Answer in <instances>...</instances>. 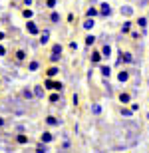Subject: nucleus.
<instances>
[{
    "label": "nucleus",
    "instance_id": "9",
    "mask_svg": "<svg viewBox=\"0 0 149 153\" xmlns=\"http://www.w3.org/2000/svg\"><path fill=\"white\" fill-rule=\"evenodd\" d=\"M131 28H133V22L131 20H129V18H127V20H123V24H121V34L125 36V34H129V32H131Z\"/></svg>",
    "mask_w": 149,
    "mask_h": 153
},
{
    "label": "nucleus",
    "instance_id": "44",
    "mask_svg": "<svg viewBox=\"0 0 149 153\" xmlns=\"http://www.w3.org/2000/svg\"><path fill=\"white\" fill-rule=\"evenodd\" d=\"M145 117H147V121H149V114H147V115H145Z\"/></svg>",
    "mask_w": 149,
    "mask_h": 153
},
{
    "label": "nucleus",
    "instance_id": "43",
    "mask_svg": "<svg viewBox=\"0 0 149 153\" xmlns=\"http://www.w3.org/2000/svg\"><path fill=\"white\" fill-rule=\"evenodd\" d=\"M147 90H149V78H147Z\"/></svg>",
    "mask_w": 149,
    "mask_h": 153
},
{
    "label": "nucleus",
    "instance_id": "29",
    "mask_svg": "<svg viewBox=\"0 0 149 153\" xmlns=\"http://www.w3.org/2000/svg\"><path fill=\"white\" fill-rule=\"evenodd\" d=\"M96 40H98V38H96L93 34H87L86 36V46H87V48H92V46L96 44Z\"/></svg>",
    "mask_w": 149,
    "mask_h": 153
},
{
    "label": "nucleus",
    "instance_id": "7",
    "mask_svg": "<svg viewBox=\"0 0 149 153\" xmlns=\"http://www.w3.org/2000/svg\"><path fill=\"white\" fill-rule=\"evenodd\" d=\"M48 42H50V30H44V32H40V34H38V44H40V46H46Z\"/></svg>",
    "mask_w": 149,
    "mask_h": 153
},
{
    "label": "nucleus",
    "instance_id": "18",
    "mask_svg": "<svg viewBox=\"0 0 149 153\" xmlns=\"http://www.w3.org/2000/svg\"><path fill=\"white\" fill-rule=\"evenodd\" d=\"M111 52H113V50H111V46H109V44H103L102 46V56H103V60H109V58H111Z\"/></svg>",
    "mask_w": 149,
    "mask_h": 153
},
{
    "label": "nucleus",
    "instance_id": "25",
    "mask_svg": "<svg viewBox=\"0 0 149 153\" xmlns=\"http://www.w3.org/2000/svg\"><path fill=\"white\" fill-rule=\"evenodd\" d=\"M22 16L26 18V20H32V18H34V10H32L30 6H26V8L22 10Z\"/></svg>",
    "mask_w": 149,
    "mask_h": 153
},
{
    "label": "nucleus",
    "instance_id": "39",
    "mask_svg": "<svg viewBox=\"0 0 149 153\" xmlns=\"http://www.w3.org/2000/svg\"><path fill=\"white\" fill-rule=\"evenodd\" d=\"M72 102H74V105H78V102H80V97H78V96L74 94V97H72Z\"/></svg>",
    "mask_w": 149,
    "mask_h": 153
},
{
    "label": "nucleus",
    "instance_id": "17",
    "mask_svg": "<svg viewBox=\"0 0 149 153\" xmlns=\"http://www.w3.org/2000/svg\"><path fill=\"white\" fill-rule=\"evenodd\" d=\"M58 74H60V68H58L56 64H52L50 68H48V70H46V76H48V78H56V76H58Z\"/></svg>",
    "mask_w": 149,
    "mask_h": 153
},
{
    "label": "nucleus",
    "instance_id": "4",
    "mask_svg": "<svg viewBox=\"0 0 149 153\" xmlns=\"http://www.w3.org/2000/svg\"><path fill=\"white\" fill-rule=\"evenodd\" d=\"M131 79V70H121V72H117V82L119 84H127Z\"/></svg>",
    "mask_w": 149,
    "mask_h": 153
},
{
    "label": "nucleus",
    "instance_id": "33",
    "mask_svg": "<svg viewBox=\"0 0 149 153\" xmlns=\"http://www.w3.org/2000/svg\"><path fill=\"white\" fill-rule=\"evenodd\" d=\"M60 60H62V56H60V54H50V62L52 64H58Z\"/></svg>",
    "mask_w": 149,
    "mask_h": 153
},
{
    "label": "nucleus",
    "instance_id": "6",
    "mask_svg": "<svg viewBox=\"0 0 149 153\" xmlns=\"http://www.w3.org/2000/svg\"><path fill=\"white\" fill-rule=\"evenodd\" d=\"M102 60H103L102 50H93L92 56H90V62H92V66H99V62H102Z\"/></svg>",
    "mask_w": 149,
    "mask_h": 153
},
{
    "label": "nucleus",
    "instance_id": "38",
    "mask_svg": "<svg viewBox=\"0 0 149 153\" xmlns=\"http://www.w3.org/2000/svg\"><path fill=\"white\" fill-rule=\"evenodd\" d=\"M22 2H24V6H32L34 4V0H22Z\"/></svg>",
    "mask_w": 149,
    "mask_h": 153
},
{
    "label": "nucleus",
    "instance_id": "28",
    "mask_svg": "<svg viewBox=\"0 0 149 153\" xmlns=\"http://www.w3.org/2000/svg\"><path fill=\"white\" fill-rule=\"evenodd\" d=\"M62 52H64V46L58 42V44L52 46V52H50V54H60V56H62Z\"/></svg>",
    "mask_w": 149,
    "mask_h": 153
},
{
    "label": "nucleus",
    "instance_id": "41",
    "mask_svg": "<svg viewBox=\"0 0 149 153\" xmlns=\"http://www.w3.org/2000/svg\"><path fill=\"white\" fill-rule=\"evenodd\" d=\"M4 125H6V119H4V117H0V129H2Z\"/></svg>",
    "mask_w": 149,
    "mask_h": 153
},
{
    "label": "nucleus",
    "instance_id": "22",
    "mask_svg": "<svg viewBox=\"0 0 149 153\" xmlns=\"http://www.w3.org/2000/svg\"><path fill=\"white\" fill-rule=\"evenodd\" d=\"M40 70V62L38 60H30L28 62V72H38Z\"/></svg>",
    "mask_w": 149,
    "mask_h": 153
},
{
    "label": "nucleus",
    "instance_id": "14",
    "mask_svg": "<svg viewBox=\"0 0 149 153\" xmlns=\"http://www.w3.org/2000/svg\"><path fill=\"white\" fill-rule=\"evenodd\" d=\"M93 26H96V18H87L86 16V20H84V24H82V28L90 32V30H93Z\"/></svg>",
    "mask_w": 149,
    "mask_h": 153
},
{
    "label": "nucleus",
    "instance_id": "1",
    "mask_svg": "<svg viewBox=\"0 0 149 153\" xmlns=\"http://www.w3.org/2000/svg\"><path fill=\"white\" fill-rule=\"evenodd\" d=\"M111 14H113V10H111V4H109V2H99V16L109 18Z\"/></svg>",
    "mask_w": 149,
    "mask_h": 153
},
{
    "label": "nucleus",
    "instance_id": "24",
    "mask_svg": "<svg viewBox=\"0 0 149 153\" xmlns=\"http://www.w3.org/2000/svg\"><path fill=\"white\" fill-rule=\"evenodd\" d=\"M48 151H50V147H48V143L40 141L38 145H36V153H48Z\"/></svg>",
    "mask_w": 149,
    "mask_h": 153
},
{
    "label": "nucleus",
    "instance_id": "48",
    "mask_svg": "<svg viewBox=\"0 0 149 153\" xmlns=\"http://www.w3.org/2000/svg\"><path fill=\"white\" fill-rule=\"evenodd\" d=\"M147 129H149V127H147Z\"/></svg>",
    "mask_w": 149,
    "mask_h": 153
},
{
    "label": "nucleus",
    "instance_id": "47",
    "mask_svg": "<svg viewBox=\"0 0 149 153\" xmlns=\"http://www.w3.org/2000/svg\"><path fill=\"white\" fill-rule=\"evenodd\" d=\"M147 103H149V100H147Z\"/></svg>",
    "mask_w": 149,
    "mask_h": 153
},
{
    "label": "nucleus",
    "instance_id": "5",
    "mask_svg": "<svg viewBox=\"0 0 149 153\" xmlns=\"http://www.w3.org/2000/svg\"><path fill=\"white\" fill-rule=\"evenodd\" d=\"M26 32L32 34V36H38L40 34V28H38V24H36L34 20H28V22H26Z\"/></svg>",
    "mask_w": 149,
    "mask_h": 153
},
{
    "label": "nucleus",
    "instance_id": "2",
    "mask_svg": "<svg viewBox=\"0 0 149 153\" xmlns=\"http://www.w3.org/2000/svg\"><path fill=\"white\" fill-rule=\"evenodd\" d=\"M44 85H46L48 90H54V91H64V84H62V82H52V78H48L46 82H44Z\"/></svg>",
    "mask_w": 149,
    "mask_h": 153
},
{
    "label": "nucleus",
    "instance_id": "46",
    "mask_svg": "<svg viewBox=\"0 0 149 153\" xmlns=\"http://www.w3.org/2000/svg\"><path fill=\"white\" fill-rule=\"evenodd\" d=\"M0 85H2V79H0Z\"/></svg>",
    "mask_w": 149,
    "mask_h": 153
},
{
    "label": "nucleus",
    "instance_id": "10",
    "mask_svg": "<svg viewBox=\"0 0 149 153\" xmlns=\"http://www.w3.org/2000/svg\"><path fill=\"white\" fill-rule=\"evenodd\" d=\"M119 114H121V117H127V119H131L133 115H135V111H133L131 108H127V105H121Z\"/></svg>",
    "mask_w": 149,
    "mask_h": 153
},
{
    "label": "nucleus",
    "instance_id": "20",
    "mask_svg": "<svg viewBox=\"0 0 149 153\" xmlns=\"http://www.w3.org/2000/svg\"><path fill=\"white\" fill-rule=\"evenodd\" d=\"M40 141H44V143H52V141H54V133H52V131H44V133L40 135Z\"/></svg>",
    "mask_w": 149,
    "mask_h": 153
},
{
    "label": "nucleus",
    "instance_id": "42",
    "mask_svg": "<svg viewBox=\"0 0 149 153\" xmlns=\"http://www.w3.org/2000/svg\"><path fill=\"white\" fill-rule=\"evenodd\" d=\"M98 2H99V0H92V4H98Z\"/></svg>",
    "mask_w": 149,
    "mask_h": 153
},
{
    "label": "nucleus",
    "instance_id": "19",
    "mask_svg": "<svg viewBox=\"0 0 149 153\" xmlns=\"http://www.w3.org/2000/svg\"><path fill=\"white\" fill-rule=\"evenodd\" d=\"M135 24H137V28L145 30V28H147V24H149V16H139V18H137V22H135Z\"/></svg>",
    "mask_w": 149,
    "mask_h": 153
},
{
    "label": "nucleus",
    "instance_id": "34",
    "mask_svg": "<svg viewBox=\"0 0 149 153\" xmlns=\"http://www.w3.org/2000/svg\"><path fill=\"white\" fill-rule=\"evenodd\" d=\"M70 147H72V143H70V139H64V143H62V147H60V149H62V151H68Z\"/></svg>",
    "mask_w": 149,
    "mask_h": 153
},
{
    "label": "nucleus",
    "instance_id": "30",
    "mask_svg": "<svg viewBox=\"0 0 149 153\" xmlns=\"http://www.w3.org/2000/svg\"><path fill=\"white\" fill-rule=\"evenodd\" d=\"M44 6H46L48 10H54V8L58 6V0H46V2H44Z\"/></svg>",
    "mask_w": 149,
    "mask_h": 153
},
{
    "label": "nucleus",
    "instance_id": "13",
    "mask_svg": "<svg viewBox=\"0 0 149 153\" xmlns=\"http://www.w3.org/2000/svg\"><path fill=\"white\" fill-rule=\"evenodd\" d=\"M26 58H28L26 50H16V52H14V60H16V64H22Z\"/></svg>",
    "mask_w": 149,
    "mask_h": 153
},
{
    "label": "nucleus",
    "instance_id": "3",
    "mask_svg": "<svg viewBox=\"0 0 149 153\" xmlns=\"http://www.w3.org/2000/svg\"><path fill=\"white\" fill-rule=\"evenodd\" d=\"M117 100H119L121 105H129V103L133 102V94H129V91H121L119 96H117Z\"/></svg>",
    "mask_w": 149,
    "mask_h": 153
},
{
    "label": "nucleus",
    "instance_id": "23",
    "mask_svg": "<svg viewBox=\"0 0 149 153\" xmlns=\"http://www.w3.org/2000/svg\"><path fill=\"white\" fill-rule=\"evenodd\" d=\"M99 74H102L103 78H109V76H111V68L105 66V64H102V66H99Z\"/></svg>",
    "mask_w": 149,
    "mask_h": 153
},
{
    "label": "nucleus",
    "instance_id": "35",
    "mask_svg": "<svg viewBox=\"0 0 149 153\" xmlns=\"http://www.w3.org/2000/svg\"><path fill=\"white\" fill-rule=\"evenodd\" d=\"M129 36H131V40H139V38H141V34H139L137 30H131V32H129Z\"/></svg>",
    "mask_w": 149,
    "mask_h": 153
},
{
    "label": "nucleus",
    "instance_id": "8",
    "mask_svg": "<svg viewBox=\"0 0 149 153\" xmlns=\"http://www.w3.org/2000/svg\"><path fill=\"white\" fill-rule=\"evenodd\" d=\"M46 125L48 127H60V125H62V119L54 117V115H48L46 117Z\"/></svg>",
    "mask_w": 149,
    "mask_h": 153
},
{
    "label": "nucleus",
    "instance_id": "21",
    "mask_svg": "<svg viewBox=\"0 0 149 153\" xmlns=\"http://www.w3.org/2000/svg\"><path fill=\"white\" fill-rule=\"evenodd\" d=\"M103 88H105V94H107V97H113L115 91H113V85L109 84L107 79H103Z\"/></svg>",
    "mask_w": 149,
    "mask_h": 153
},
{
    "label": "nucleus",
    "instance_id": "31",
    "mask_svg": "<svg viewBox=\"0 0 149 153\" xmlns=\"http://www.w3.org/2000/svg\"><path fill=\"white\" fill-rule=\"evenodd\" d=\"M60 94H62V91H60ZM60 94H52L50 96V103H56L58 105V102H62V96H60Z\"/></svg>",
    "mask_w": 149,
    "mask_h": 153
},
{
    "label": "nucleus",
    "instance_id": "27",
    "mask_svg": "<svg viewBox=\"0 0 149 153\" xmlns=\"http://www.w3.org/2000/svg\"><path fill=\"white\" fill-rule=\"evenodd\" d=\"M22 97L30 102V100H32V97H36V96H34V91L30 90V88H24V90H22Z\"/></svg>",
    "mask_w": 149,
    "mask_h": 153
},
{
    "label": "nucleus",
    "instance_id": "26",
    "mask_svg": "<svg viewBox=\"0 0 149 153\" xmlns=\"http://www.w3.org/2000/svg\"><path fill=\"white\" fill-rule=\"evenodd\" d=\"M90 111H92L93 115H102V103H92V105H90Z\"/></svg>",
    "mask_w": 149,
    "mask_h": 153
},
{
    "label": "nucleus",
    "instance_id": "40",
    "mask_svg": "<svg viewBox=\"0 0 149 153\" xmlns=\"http://www.w3.org/2000/svg\"><path fill=\"white\" fill-rule=\"evenodd\" d=\"M4 38H6V32H4V30H0V42H2Z\"/></svg>",
    "mask_w": 149,
    "mask_h": 153
},
{
    "label": "nucleus",
    "instance_id": "12",
    "mask_svg": "<svg viewBox=\"0 0 149 153\" xmlns=\"http://www.w3.org/2000/svg\"><path fill=\"white\" fill-rule=\"evenodd\" d=\"M16 143H18V145H28V143H30V137L26 135L24 131H20V133L16 135Z\"/></svg>",
    "mask_w": 149,
    "mask_h": 153
},
{
    "label": "nucleus",
    "instance_id": "37",
    "mask_svg": "<svg viewBox=\"0 0 149 153\" xmlns=\"http://www.w3.org/2000/svg\"><path fill=\"white\" fill-rule=\"evenodd\" d=\"M0 56H6V48L2 44H0Z\"/></svg>",
    "mask_w": 149,
    "mask_h": 153
},
{
    "label": "nucleus",
    "instance_id": "11",
    "mask_svg": "<svg viewBox=\"0 0 149 153\" xmlns=\"http://www.w3.org/2000/svg\"><path fill=\"white\" fill-rule=\"evenodd\" d=\"M121 16H125V18H131L133 16V12H135V10H133V6H129V4H123V6H121Z\"/></svg>",
    "mask_w": 149,
    "mask_h": 153
},
{
    "label": "nucleus",
    "instance_id": "15",
    "mask_svg": "<svg viewBox=\"0 0 149 153\" xmlns=\"http://www.w3.org/2000/svg\"><path fill=\"white\" fill-rule=\"evenodd\" d=\"M50 22L52 24H60L62 22V16H60V12L54 8V10H50Z\"/></svg>",
    "mask_w": 149,
    "mask_h": 153
},
{
    "label": "nucleus",
    "instance_id": "36",
    "mask_svg": "<svg viewBox=\"0 0 149 153\" xmlns=\"http://www.w3.org/2000/svg\"><path fill=\"white\" fill-rule=\"evenodd\" d=\"M129 108H131V109H133V111H135V114H137V111H139V103H135V102H131V103H129Z\"/></svg>",
    "mask_w": 149,
    "mask_h": 153
},
{
    "label": "nucleus",
    "instance_id": "32",
    "mask_svg": "<svg viewBox=\"0 0 149 153\" xmlns=\"http://www.w3.org/2000/svg\"><path fill=\"white\" fill-rule=\"evenodd\" d=\"M34 96L36 97H44V90H42V85H34Z\"/></svg>",
    "mask_w": 149,
    "mask_h": 153
},
{
    "label": "nucleus",
    "instance_id": "16",
    "mask_svg": "<svg viewBox=\"0 0 149 153\" xmlns=\"http://www.w3.org/2000/svg\"><path fill=\"white\" fill-rule=\"evenodd\" d=\"M86 16L87 18H96V16H99V6H90L86 10Z\"/></svg>",
    "mask_w": 149,
    "mask_h": 153
},
{
    "label": "nucleus",
    "instance_id": "45",
    "mask_svg": "<svg viewBox=\"0 0 149 153\" xmlns=\"http://www.w3.org/2000/svg\"><path fill=\"white\" fill-rule=\"evenodd\" d=\"M147 8H149V6H147ZM147 16H149V10H147Z\"/></svg>",
    "mask_w": 149,
    "mask_h": 153
}]
</instances>
